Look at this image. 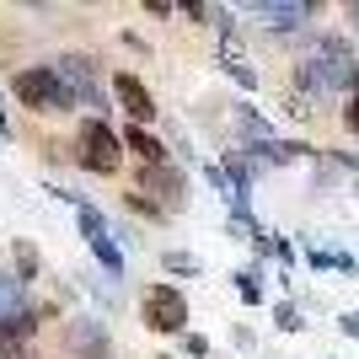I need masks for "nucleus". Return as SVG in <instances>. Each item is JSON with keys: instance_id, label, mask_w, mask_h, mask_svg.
I'll use <instances>...</instances> for the list:
<instances>
[{"instance_id": "20e7f679", "label": "nucleus", "mask_w": 359, "mask_h": 359, "mask_svg": "<svg viewBox=\"0 0 359 359\" xmlns=\"http://www.w3.org/2000/svg\"><path fill=\"white\" fill-rule=\"evenodd\" d=\"M140 322H145L150 332H161V338H172V332L188 327V295L172 285H150L145 295H140Z\"/></svg>"}, {"instance_id": "ddd939ff", "label": "nucleus", "mask_w": 359, "mask_h": 359, "mask_svg": "<svg viewBox=\"0 0 359 359\" xmlns=\"http://www.w3.org/2000/svg\"><path fill=\"white\" fill-rule=\"evenodd\" d=\"M32 273H38V252H32L27 241H16V279H22V285H27Z\"/></svg>"}, {"instance_id": "f03ea898", "label": "nucleus", "mask_w": 359, "mask_h": 359, "mask_svg": "<svg viewBox=\"0 0 359 359\" xmlns=\"http://www.w3.org/2000/svg\"><path fill=\"white\" fill-rule=\"evenodd\" d=\"M11 97L32 113H75V97L60 86L54 65H27V70L11 75Z\"/></svg>"}, {"instance_id": "f257e3e1", "label": "nucleus", "mask_w": 359, "mask_h": 359, "mask_svg": "<svg viewBox=\"0 0 359 359\" xmlns=\"http://www.w3.org/2000/svg\"><path fill=\"white\" fill-rule=\"evenodd\" d=\"M300 86L306 91H338V86H354V54H348L344 38H322L311 48V60L300 65Z\"/></svg>"}, {"instance_id": "2eb2a0df", "label": "nucleus", "mask_w": 359, "mask_h": 359, "mask_svg": "<svg viewBox=\"0 0 359 359\" xmlns=\"http://www.w3.org/2000/svg\"><path fill=\"white\" fill-rule=\"evenodd\" d=\"M236 290H241V300H252V306L263 300V290L252 285V273H236Z\"/></svg>"}, {"instance_id": "a211bd4d", "label": "nucleus", "mask_w": 359, "mask_h": 359, "mask_svg": "<svg viewBox=\"0 0 359 359\" xmlns=\"http://www.w3.org/2000/svg\"><path fill=\"white\" fill-rule=\"evenodd\" d=\"M0 359H38V354H32V344H27V348H11V354H0Z\"/></svg>"}, {"instance_id": "39448f33", "label": "nucleus", "mask_w": 359, "mask_h": 359, "mask_svg": "<svg viewBox=\"0 0 359 359\" xmlns=\"http://www.w3.org/2000/svg\"><path fill=\"white\" fill-rule=\"evenodd\" d=\"M54 75H60V86L75 97V107H102L107 91H102V75H97V60L91 54H60L54 60Z\"/></svg>"}, {"instance_id": "423d86ee", "label": "nucleus", "mask_w": 359, "mask_h": 359, "mask_svg": "<svg viewBox=\"0 0 359 359\" xmlns=\"http://www.w3.org/2000/svg\"><path fill=\"white\" fill-rule=\"evenodd\" d=\"M65 354H70V359H107V354H113V332H107V322H102V316H91V311L70 316V322H65Z\"/></svg>"}, {"instance_id": "f8f14e48", "label": "nucleus", "mask_w": 359, "mask_h": 359, "mask_svg": "<svg viewBox=\"0 0 359 359\" xmlns=\"http://www.w3.org/2000/svg\"><path fill=\"white\" fill-rule=\"evenodd\" d=\"M86 247H91V252H97V263H102V269L113 273V279H118V273H123V252H118V247H113V236H107V231H102V236H86Z\"/></svg>"}, {"instance_id": "6ab92c4d", "label": "nucleus", "mask_w": 359, "mask_h": 359, "mask_svg": "<svg viewBox=\"0 0 359 359\" xmlns=\"http://www.w3.org/2000/svg\"><path fill=\"white\" fill-rule=\"evenodd\" d=\"M0 140H11V118H6V107H0Z\"/></svg>"}, {"instance_id": "1a4fd4ad", "label": "nucleus", "mask_w": 359, "mask_h": 359, "mask_svg": "<svg viewBox=\"0 0 359 359\" xmlns=\"http://www.w3.org/2000/svg\"><path fill=\"white\" fill-rule=\"evenodd\" d=\"M311 11H316L311 0H257V6H252L257 22H263V27H279V32L295 27V22H306Z\"/></svg>"}, {"instance_id": "4468645a", "label": "nucleus", "mask_w": 359, "mask_h": 359, "mask_svg": "<svg viewBox=\"0 0 359 359\" xmlns=\"http://www.w3.org/2000/svg\"><path fill=\"white\" fill-rule=\"evenodd\" d=\"M166 273H198V257L194 252H161Z\"/></svg>"}, {"instance_id": "7ed1b4c3", "label": "nucleus", "mask_w": 359, "mask_h": 359, "mask_svg": "<svg viewBox=\"0 0 359 359\" xmlns=\"http://www.w3.org/2000/svg\"><path fill=\"white\" fill-rule=\"evenodd\" d=\"M75 166L91 172V177H113L123 166V140L113 135L102 118H86L75 129Z\"/></svg>"}, {"instance_id": "6e6552de", "label": "nucleus", "mask_w": 359, "mask_h": 359, "mask_svg": "<svg viewBox=\"0 0 359 359\" xmlns=\"http://www.w3.org/2000/svg\"><path fill=\"white\" fill-rule=\"evenodd\" d=\"M140 188L156 194V210H177L182 204V172H172V166H145V172H140Z\"/></svg>"}, {"instance_id": "9b49d317", "label": "nucleus", "mask_w": 359, "mask_h": 359, "mask_svg": "<svg viewBox=\"0 0 359 359\" xmlns=\"http://www.w3.org/2000/svg\"><path fill=\"white\" fill-rule=\"evenodd\" d=\"M27 311V285L16 279V273L0 269V322H11V316Z\"/></svg>"}, {"instance_id": "f3484780", "label": "nucleus", "mask_w": 359, "mask_h": 359, "mask_svg": "<svg viewBox=\"0 0 359 359\" xmlns=\"http://www.w3.org/2000/svg\"><path fill=\"white\" fill-rule=\"evenodd\" d=\"M344 123H348V129H354V135H359V91H354V97H348V107H344Z\"/></svg>"}, {"instance_id": "dca6fc26", "label": "nucleus", "mask_w": 359, "mask_h": 359, "mask_svg": "<svg viewBox=\"0 0 359 359\" xmlns=\"http://www.w3.org/2000/svg\"><path fill=\"white\" fill-rule=\"evenodd\" d=\"M182 348H188V354H194V359H204V354H210V344H204L198 332H188V338H182Z\"/></svg>"}, {"instance_id": "aec40b11", "label": "nucleus", "mask_w": 359, "mask_h": 359, "mask_svg": "<svg viewBox=\"0 0 359 359\" xmlns=\"http://www.w3.org/2000/svg\"><path fill=\"white\" fill-rule=\"evenodd\" d=\"M348 16H354V27H359V6H354V11H348Z\"/></svg>"}, {"instance_id": "0eeeda50", "label": "nucleus", "mask_w": 359, "mask_h": 359, "mask_svg": "<svg viewBox=\"0 0 359 359\" xmlns=\"http://www.w3.org/2000/svg\"><path fill=\"white\" fill-rule=\"evenodd\" d=\"M113 97H118V107L123 113H129V123H135V129H145L150 118H156V97H150V86L145 81H140V75H113Z\"/></svg>"}, {"instance_id": "9d476101", "label": "nucleus", "mask_w": 359, "mask_h": 359, "mask_svg": "<svg viewBox=\"0 0 359 359\" xmlns=\"http://www.w3.org/2000/svg\"><path fill=\"white\" fill-rule=\"evenodd\" d=\"M123 150H135L145 166H166V145L150 135V129H135V123H129V129H123Z\"/></svg>"}]
</instances>
